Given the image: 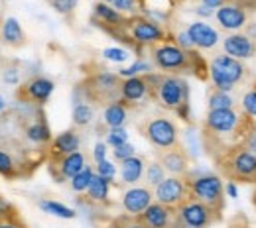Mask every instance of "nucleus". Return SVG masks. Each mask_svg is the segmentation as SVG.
Wrapping results in <instances>:
<instances>
[{
    "label": "nucleus",
    "instance_id": "obj_1",
    "mask_svg": "<svg viewBox=\"0 0 256 228\" xmlns=\"http://www.w3.org/2000/svg\"><path fill=\"white\" fill-rule=\"evenodd\" d=\"M144 77L148 81L152 97H156L162 106L170 110H178V112H182V108L188 106L190 89L184 79L174 77V75H150V73Z\"/></svg>",
    "mask_w": 256,
    "mask_h": 228
},
{
    "label": "nucleus",
    "instance_id": "obj_2",
    "mask_svg": "<svg viewBox=\"0 0 256 228\" xmlns=\"http://www.w3.org/2000/svg\"><path fill=\"white\" fill-rule=\"evenodd\" d=\"M244 65L230 57V55H219L213 59V63L209 67V75H211V81L213 85L217 87V91H223V93H230L234 89V85L244 77Z\"/></svg>",
    "mask_w": 256,
    "mask_h": 228
},
{
    "label": "nucleus",
    "instance_id": "obj_3",
    "mask_svg": "<svg viewBox=\"0 0 256 228\" xmlns=\"http://www.w3.org/2000/svg\"><path fill=\"white\" fill-rule=\"evenodd\" d=\"M154 63L164 71H184V69H193L197 63L199 55L193 51H186L176 43H158L152 51Z\"/></svg>",
    "mask_w": 256,
    "mask_h": 228
},
{
    "label": "nucleus",
    "instance_id": "obj_4",
    "mask_svg": "<svg viewBox=\"0 0 256 228\" xmlns=\"http://www.w3.org/2000/svg\"><path fill=\"white\" fill-rule=\"evenodd\" d=\"M223 171L230 177V181H256V154L246 148H234L226 154L223 162Z\"/></svg>",
    "mask_w": 256,
    "mask_h": 228
},
{
    "label": "nucleus",
    "instance_id": "obj_5",
    "mask_svg": "<svg viewBox=\"0 0 256 228\" xmlns=\"http://www.w3.org/2000/svg\"><path fill=\"white\" fill-rule=\"evenodd\" d=\"M190 183V193H192L193 199L209 205L211 209L215 211H221L224 203V187L223 181L217 177V175H199L195 177Z\"/></svg>",
    "mask_w": 256,
    "mask_h": 228
},
{
    "label": "nucleus",
    "instance_id": "obj_6",
    "mask_svg": "<svg viewBox=\"0 0 256 228\" xmlns=\"http://www.w3.org/2000/svg\"><path fill=\"white\" fill-rule=\"evenodd\" d=\"M154 199L170 209H180L188 199H192L190 183L182 177H166L158 187H154Z\"/></svg>",
    "mask_w": 256,
    "mask_h": 228
},
{
    "label": "nucleus",
    "instance_id": "obj_7",
    "mask_svg": "<svg viewBox=\"0 0 256 228\" xmlns=\"http://www.w3.org/2000/svg\"><path fill=\"white\" fill-rule=\"evenodd\" d=\"M215 209H211L209 205L197 201V199H188L180 209H178V215L184 223V227L188 228H207L213 221H215Z\"/></svg>",
    "mask_w": 256,
    "mask_h": 228
},
{
    "label": "nucleus",
    "instance_id": "obj_8",
    "mask_svg": "<svg viewBox=\"0 0 256 228\" xmlns=\"http://www.w3.org/2000/svg\"><path fill=\"white\" fill-rule=\"evenodd\" d=\"M144 136L148 142L160 150L178 148V128L168 118H154L144 126Z\"/></svg>",
    "mask_w": 256,
    "mask_h": 228
},
{
    "label": "nucleus",
    "instance_id": "obj_9",
    "mask_svg": "<svg viewBox=\"0 0 256 228\" xmlns=\"http://www.w3.org/2000/svg\"><path fill=\"white\" fill-rule=\"evenodd\" d=\"M146 228H182L184 223L176 209H170L162 203H152L140 217Z\"/></svg>",
    "mask_w": 256,
    "mask_h": 228
},
{
    "label": "nucleus",
    "instance_id": "obj_10",
    "mask_svg": "<svg viewBox=\"0 0 256 228\" xmlns=\"http://www.w3.org/2000/svg\"><path fill=\"white\" fill-rule=\"evenodd\" d=\"M120 85L122 81H118V75L112 73H96L95 77H91L87 93L96 100H110L114 102L116 95H120Z\"/></svg>",
    "mask_w": 256,
    "mask_h": 228
},
{
    "label": "nucleus",
    "instance_id": "obj_11",
    "mask_svg": "<svg viewBox=\"0 0 256 228\" xmlns=\"http://www.w3.org/2000/svg\"><path fill=\"white\" fill-rule=\"evenodd\" d=\"M215 18H217V22H219V26H221L223 30L236 32V30H240V28L246 26V22H248V12H246L244 6L238 4V2H226L224 6L217 8Z\"/></svg>",
    "mask_w": 256,
    "mask_h": 228
},
{
    "label": "nucleus",
    "instance_id": "obj_12",
    "mask_svg": "<svg viewBox=\"0 0 256 228\" xmlns=\"http://www.w3.org/2000/svg\"><path fill=\"white\" fill-rule=\"evenodd\" d=\"M164 30L154 22L146 18H136L130 24V37L140 43V45H152V43H162L164 39Z\"/></svg>",
    "mask_w": 256,
    "mask_h": 228
},
{
    "label": "nucleus",
    "instance_id": "obj_13",
    "mask_svg": "<svg viewBox=\"0 0 256 228\" xmlns=\"http://www.w3.org/2000/svg\"><path fill=\"white\" fill-rule=\"evenodd\" d=\"M205 126L213 134H234L240 126V118L232 108L230 110H209L205 118Z\"/></svg>",
    "mask_w": 256,
    "mask_h": 228
},
{
    "label": "nucleus",
    "instance_id": "obj_14",
    "mask_svg": "<svg viewBox=\"0 0 256 228\" xmlns=\"http://www.w3.org/2000/svg\"><path fill=\"white\" fill-rule=\"evenodd\" d=\"M224 53L234 59H248L256 55V41L246 33H230L223 41Z\"/></svg>",
    "mask_w": 256,
    "mask_h": 228
},
{
    "label": "nucleus",
    "instance_id": "obj_15",
    "mask_svg": "<svg viewBox=\"0 0 256 228\" xmlns=\"http://www.w3.org/2000/svg\"><path fill=\"white\" fill-rule=\"evenodd\" d=\"M154 193L148 187H130L122 195V209L128 217H140L154 201Z\"/></svg>",
    "mask_w": 256,
    "mask_h": 228
},
{
    "label": "nucleus",
    "instance_id": "obj_16",
    "mask_svg": "<svg viewBox=\"0 0 256 228\" xmlns=\"http://www.w3.org/2000/svg\"><path fill=\"white\" fill-rule=\"evenodd\" d=\"M188 33L192 37L193 45L199 47V49H211L219 43V32L215 28H211L209 24L205 22H193L188 28Z\"/></svg>",
    "mask_w": 256,
    "mask_h": 228
},
{
    "label": "nucleus",
    "instance_id": "obj_17",
    "mask_svg": "<svg viewBox=\"0 0 256 228\" xmlns=\"http://www.w3.org/2000/svg\"><path fill=\"white\" fill-rule=\"evenodd\" d=\"M54 89H56L54 81H50L46 77H34V79H30L24 85L22 91H24V98H28L32 102H38V104H44L48 98L52 97Z\"/></svg>",
    "mask_w": 256,
    "mask_h": 228
},
{
    "label": "nucleus",
    "instance_id": "obj_18",
    "mask_svg": "<svg viewBox=\"0 0 256 228\" xmlns=\"http://www.w3.org/2000/svg\"><path fill=\"white\" fill-rule=\"evenodd\" d=\"M160 163H162V167H164L168 173H172L174 177L184 175V173L188 171V167H190V160H188L186 152L180 150V148H172V150L162 152Z\"/></svg>",
    "mask_w": 256,
    "mask_h": 228
},
{
    "label": "nucleus",
    "instance_id": "obj_19",
    "mask_svg": "<svg viewBox=\"0 0 256 228\" xmlns=\"http://www.w3.org/2000/svg\"><path fill=\"white\" fill-rule=\"evenodd\" d=\"M150 93V87H148V81L146 77H130L124 79L122 85H120V97L124 102H136V100H142Z\"/></svg>",
    "mask_w": 256,
    "mask_h": 228
},
{
    "label": "nucleus",
    "instance_id": "obj_20",
    "mask_svg": "<svg viewBox=\"0 0 256 228\" xmlns=\"http://www.w3.org/2000/svg\"><path fill=\"white\" fill-rule=\"evenodd\" d=\"M56 165L60 169V179H73L79 171H83L87 167V162L81 152H73V154L62 156Z\"/></svg>",
    "mask_w": 256,
    "mask_h": 228
},
{
    "label": "nucleus",
    "instance_id": "obj_21",
    "mask_svg": "<svg viewBox=\"0 0 256 228\" xmlns=\"http://www.w3.org/2000/svg\"><path fill=\"white\" fill-rule=\"evenodd\" d=\"M79 146H81V140L79 136L75 134L73 130L62 132L54 138L52 142V152L54 156H67V154H73V152H79Z\"/></svg>",
    "mask_w": 256,
    "mask_h": 228
},
{
    "label": "nucleus",
    "instance_id": "obj_22",
    "mask_svg": "<svg viewBox=\"0 0 256 228\" xmlns=\"http://www.w3.org/2000/svg\"><path fill=\"white\" fill-rule=\"evenodd\" d=\"M144 171H146L144 160L138 156H132L124 162H120V177H122V183L126 185H136L142 179Z\"/></svg>",
    "mask_w": 256,
    "mask_h": 228
},
{
    "label": "nucleus",
    "instance_id": "obj_23",
    "mask_svg": "<svg viewBox=\"0 0 256 228\" xmlns=\"http://www.w3.org/2000/svg\"><path fill=\"white\" fill-rule=\"evenodd\" d=\"M102 118H104V124L108 128H120L126 122V106H124V100L108 102L106 108H104Z\"/></svg>",
    "mask_w": 256,
    "mask_h": 228
},
{
    "label": "nucleus",
    "instance_id": "obj_24",
    "mask_svg": "<svg viewBox=\"0 0 256 228\" xmlns=\"http://www.w3.org/2000/svg\"><path fill=\"white\" fill-rule=\"evenodd\" d=\"M2 39L8 45H22L24 43V32L16 18H6L2 24Z\"/></svg>",
    "mask_w": 256,
    "mask_h": 228
},
{
    "label": "nucleus",
    "instance_id": "obj_25",
    "mask_svg": "<svg viewBox=\"0 0 256 228\" xmlns=\"http://www.w3.org/2000/svg\"><path fill=\"white\" fill-rule=\"evenodd\" d=\"M108 189H110V181L95 173V177H93V181L87 189V197L95 203H104L108 199Z\"/></svg>",
    "mask_w": 256,
    "mask_h": 228
},
{
    "label": "nucleus",
    "instance_id": "obj_26",
    "mask_svg": "<svg viewBox=\"0 0 256 228\" xmlns=\"http://www.w3.org/2000/svg\"><path fill=\"white\" fill-rule=\"evenodd\" d=\"M95 14L100 22H104V24H108V26H120V24H124L122 14H120L116 8H110V6L104 4V2H98V4H96Z\"/></svg>",
    "mask_w": 256,
    "mask_h": 228
},
{
    "label": "nucleus",
    "instance_id": "obj_27",
    "mask_svg": "<svg viewBox=\"0 0 256 228\" xmlns=\"http://www.w3.org/2000/svg\"><path fill=\"white\" fill-rule=\"evenodd\" d=\"M40 209H42L44 213H48V215H54V217L65 219V221H71V219H75V215H77L73 209L65 207L62 203H58V201H42V203H40Z\"/></svg>",
    "mask_w": 256,
    "mask_h": 228
},
{
    "label": "nucleus",
    "instance_id": "obj_28",
    "mask_svg": "<svg viewBox=\"0 0 256 228\" xmlns=\"http://www.w3.org/2000/svg\"><path fill=\"white\" fill-rule=\"evenodd\" d=\"M93 116H95L93 106H91V104H87V102H79V104H75L73 114H71V118H73V124H75V126H87V124H91Z\"/></svg>",
    "mask_w": 256,
    "mask_h": 228
},
{
    "label": "nucleus",
    "instance_id": "obj_29",
    "mask_svg": "<svg viewBox=\"0 0 256 228\" xmlns=\"http://www.w3.org/2000/svg\"><path fill=\"white\" fill-rule=\"evenodd\" d=\"M26 136H28V140H32L36 144H46V142L52 140V132H50L48 124L44 120H38V122H34L32 126H28Z\"/></svg>",
    "mask_w": 256,
    "mask_h": 228
},
{
    "label": "nucleus",
    "instance_id": "obj_30",
    "mask_svg": "<svg viewBox=\"0 0 256 228\" xmlns=\"http://www.w3.org/2000/svg\"><path fill=\"white\" fill-rule=\"evenodd\" d=\"M93 177H95V171L87 165L83 171H79V173L71 179V189H73L75 193H85V191L89 189V185H91Z\"/></svg>",
    "mask_w": 256,
    "mask_h": 228
},
{
    "label": "nucleus",
    "instance_id": "obj_31",
    "mask_svg": "<svg viewBox=\"0 0 256 228\" xmlns=\"http://www.w3.org/2000/svg\"><path fill=\"white\" fill-rule=\"evenodd\" d=\"M234 106V100L228 93L215 91L209 97V110H230Z\"/></svg>",
    "mask_w": 256,
    "mask_h": 228
},
{
    "label": "nucleus",
    "instance_id": "obj_32",
    "mask_svg": "<svg viewBox=\"0 0 256 228\" xmlns=\"http://www.w3.org/2000/svg\"><path fill=\"white\" fill-rule=\"evenodd\" d=\"M144 175H146V183H148V185L158 187L162 181L166 179V169L162 167L160 162H152V163H148V165H146Z\"/></svg>",
    "mask_w": 256,
    "mask_h": 228
},
{
    "label": "nucleus",
    "instance_id": "obj_33",
    "mask_svg": "<svg viewBox=\"0 0 256 228\" xmlns=\"http://www.w3.org/2000/svg\"><path fill=\"white\" fill-rule=\"evenodd\" d=\"M152 71V65L148 63V61H136V63H132L130 67H126V69H120L118 71V77H124V79H130V77H140L142 73L144 75H148Z\"/></svg>",
    "mask_w": 256,
    "mask_h": 228
},
{
    "label": "nucleus",
    "instance_id": "obj_34",
    "mask_svg": "<svg viewBox=\"0 0 256 228\" xmlns=\"http://www.w3.org/2000/svg\"><path fill=\"white\" fill-rule=\"evenodd\" d=\"M128 142V132L120 126V128H110L108 134H106V144L112 146V148H118L122 144Z\"/></svg>",
    "mask_w": 256,
    "mask_h": 228
},
{
    "label": "nucleus",
    "instance_id": "obj_35",
    "mask_svg": "<svg viewBox=\"0 0 256 228\" xmlns=\"http://www.w3.org/2000/svg\"><path fill=\"white\" fill-rule=\"evenodd\" d=\"M102 57L112 63H122L128 59V51L122 47H106V49H102Z\"/></svg>",
    "mask_w": 256,
    "mask_h": 228
},
{
    "label": "nucleus",
    "instance_id": "obj_36",
    "mask_svg": "<svg viewBox=\"0 0 256 228\" xmlns=\"http://www.w3.org/2000/svg\"><path fill=\"white\" fill-rule=\"evenodd\" d=\"M96 173H98L100 177H104V179L112 181V179H114V175H116V167H114V163L112 162L104 160V162L96 163Z\"/></svg>",
    "mask_w": 256,
    "mask_h": 228
},
{
    "label": "nucleus",
    "instance_id": "obj_37",
    "mask_svg": "<svg viewBox=\"0 0 256 228\" xmlns=\"http://www.w3.org/2000/svg\"><path fill=\"white\" fill-rule=\"evenodd\" d=\"M112 156H114L116 162H124L128 158L136 156V154H134V146L126 142V144H122V146H118V148H112Z\"/></svg>",
    "mask_w": 256,
    "mask_h": 228
},
{
    "label": "nucleus",
    "instance_id": "obj_38",
    "mask_svg": "<svg viewBox=\"0 0 256 228\" xmlns=\"http://www.w3.org/2000/svg\"><path fill=\"white\" fill-rule=\"evenodd\" d=\"M242 108L248 116H254L256 118V89L248 91L244 97H242Z\"/></svg>",
    "mask_w": 256,
    "mask_h": 228
},
{
    "label": "nucleus",
    "instance_id": "obj_39",
    "mask_svg": "<svg viewBox=\"0 0 256 228\" xmlns=\"http://www.w3.org/2000/svg\"><path fill=\"white\" fill-rule=\"evenodd\" d=\"M0 173L6 175V177L14 175V162L6 152H0Z\"/></svg>",
    "mask_w": 256,
    "mask_h": 228
},
{
    "label": "nucleus",
    "instance_id": "obj_40",
    "mask_svg": "<svg viewBox=\"0 0 256 228\" xmlns=\"http://www.w3.org/2000/svg\"><path fill=\"white\" fill-rule=\"evenodd\" d=\"M176 45H180L182 49H186V51H193L195 49V45H193L192 37H190V33H188V30L186 32H180L178 35H176Z\"/></svg>",
    "mask_w": 256,
    "mask_h": 228
},
{
    "label": "nucleus",
    "instance_id": "obj_41",
    "mask_svg": "<svg viewBox=\"0 0 256 228\" xmlns=\"http://www.w3.org/2000/svg\"><path fill=\"white\" fill-rule=\"evenodd\" d=\"M52 4H54V8H56L58 12H62V14H69V12L75 8L77 0H52Z\"/></svg>",
    "mask_w": 256,
    "mask_h": 228
},
{
    "label": "nucleus",
    "instance_id": "obj_42",
    "mask_svg": "<svg viewBox=\"0 0 256 228\" xmlns=\"http://www.w3.org/2000/svg\"><path fill=\"white\" fill-rule=\"evenodd\" d=\"M118 228H146V225L138 219V217H128L118 223Z\"/></svg>",
    "mask_w": 256,
    "mask_h": 228
},
{
    "label": "nucleus",
    "instance_id": "obj_43",
    "mask_svg": "<svg viewBox=\"0 0 256 228\" xmlns=\"http://www.w3.org/2000/svg\"><path fill=\"white\" fill-rule=\"evenodd\" d=\"M93 158L96 163L106 160V142H96L95 150H93Z\"/></svg>",
    "mask_w": 256,
    "mask_h": 228
},
{
    "label": "nucleus",
    "instance_id": "obj_44",
    "mask_svg": "<svg viewBox=\"0 0 256 228\" xmlns=\"http://www.w3.org/2000/svg\"><path fill=\"white\" fill-rule=\"evenodd\" d=\"M112 4L118 12H132L134 6H136V0H114Z\"/></svg>",
    "mask_w": 256,
    "mask_h": 228
},
{
    "label": "nucleus",
    "instance_id": "obj_45",
    "mask_svg": "<svg viewBox=\"0 0 256 228\" xmlns=\"http://www.w3.org/2000/svg\"><path fill=\"white\" fill-rule=\"evenodd\" d=\"M244 148H246L248 152L256 154V128H252V130L246 134V138H244Z\"/></svg>",
    "mask_w": 256,
    "mask_h": 228
},
{
    "label": "nucleus",
    "instance_id": "obj_46",
    "mask_svg": "<svg viewBox=\"0 0 256 228\" xmlns=\"http://www.w3.org/2000/svg\"><path fill=\"white\" fill-rule=\"evenodd\" d=\"M224 191H226V195L230 197V199H238V187H236L234 181H228L226 187H224Z\"/></svg>",
    "mask_w": 256,
    "mask_h": 228
},
{
    "label": "nucleus",
    "instance_id": "obj_47",
    "mask_svg": "<svg viewBox=\"0 0 256 228\" xmlns=\"http://www.w3.org/2000/svg\"><path fill=\"white\" fill-rule=\"evenodd\" d=\"M203 2V6H207V8H211V10H215V8H221L226 4V0H201Z\"/></svg>",
    "mask_w": 256,
    "mask_h": 228
},
{
    "label": "nucleus",
    "instance_id": "obj_48",
    "mask_svg": "<svg viewBox=\"0 0 256 228\" xmlns=\"http://www.w3.org/2000/svg\"><path fill=\"white\" fill-rule=\"evenodd\" d=\"M4 81L6 83H18V75H16V69H8L6 73H4Z\"/></svg>",
    "mask_w": 256,
    "mask_h": 228
},
{
    "label": "nucleus",
    "instance_id": "obj_49",
    "mask_svg": "<svg viewBox=\"0 0 256 228\" xmlns=\"http://www.w3.org/2000/svg\"><path fill=\"white\" fill-rule=\"evenodd\" d=\"M195 12H197L199 16H203V18H207V16H213V14H215V10H211V8H207V6H199Z\"/></svg>",
    "mask_w": 256,
    "mask_h": 228
},
{
    "label": "nucleus",
    "instance_id": "obj_50",
    "mask_svg": "<svg viewBox=\"0 0 256 228\" xmlns=\"http://www.w3.org/2000/svg\"><path fill=\"white\" fill-rule=\"evenodd\" d=\"M246 35H250L252 39L256 37V22L254 24H248V28H246Z\"/></svg>",
    "mask_w": 256,
    "mask_h": 228
},
{
    "label": "nucleus",
    "instance_id": "obj_51",
    "mask_svg": "<svg viewBox=\"0 0 256 228\" xmlns=\"http://www.w3.org/2000/svg\"><path fill=\"white\" fill-rule=\"evenodd\" d=\"M0 228H18V227L12 225V223H8V221H2V223H0Z\"/></svg>",
    "mask_w": 256,
    "mask_h": 228
},
{
    "label": "nucleus",
    "instance_id": "obj_52",
    "mask_svg": "<svg viewBox=\"0 0 256 228\" xmlns=\"http://www.w3.org/2000/svg\"><path fill=\"white\" fill-rule=\"evenodd\" d=\"M4 106H6V102H4V98L0 97V110H4Z\"/></svg>",
    "mask_w": 256,
    "mask_h": 228
},
{
    "label": "nucleus",
    "instance_id": "obj_53",
    "mask_svg": "<svg viewBox=\"0 0 256 228\" xmlns=\"http://www.w3.org/2000/svg\"><path fill=\"white\" fill-rule=\"evenodd\" d=\"M102 2H104V4H108V2H114V0H102Z\"/></svg>",
    "mask_w": 256,
    "mask_h": 228
},
{
    "label": "nucleus",
    "instance_id": "obj_54",
    "mask_svg": "<svg viewBox=\"0 0 256 228\" xmlns=\"http://www.w3.org/2000/svg\"><path fill=\"white\" fill-rule=\"evenodd\" d=\"M254 205H256V191H254Z\"/></svg>",
    "mask_w": 256,
    "mask_h": 228
},
{
    "label": "nucleus",
    "instance_id": "obj_55",
    "mask_svg": "<svg viewBox=\"0 0 256 228\" xmlns=\"http://www.w3.org/2000/svg\"><path fill=\"white\" fill-rule=\"evenodd\" d=\"M254 89H256V83H254Z\"/></svg>",
    "mask_w": 256,
    "mask_h": 228
}]
</instances>
